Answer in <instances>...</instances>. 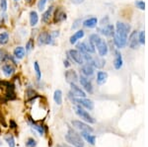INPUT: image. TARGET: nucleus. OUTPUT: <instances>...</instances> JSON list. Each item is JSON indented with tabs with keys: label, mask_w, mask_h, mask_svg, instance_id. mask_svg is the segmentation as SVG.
I'll return each instance as SVG.
<instances>
[{
	"label": "nucleus",
	"mask_w": 148,
	"mask_h": 147,
	"mask_svg": "<svg viewBox=\"0 0 148 147\" xmlns=\"http://www.w3.org/2000/svg\"><path fill=\"white\" fill-rule=\"evenodd\" d=\"M130 31V25L121 22H118L116 26V32H114V44L119 49H123L127 44V36Z\"/></svg>",
	"instance_id": "f257e3e1"
},
{
	"label": "nucleus",
	"mask_w": 148,
	"mask_h": 147,
	"mask_svg": "<svg viewBox=\"0 0 148 147\" xmlns=\"http://www.w3.org/2000/svg\"><path fill=\"white\" fill-rule=\"evenodd\" d=\"M65 140L74 147H84V142L81 136L71 129L68 130L67 134H65Z\"/></svg>",
	"instance_id": "f03ea898"
},
{
	"label": "nucleus",
	"mask_w": 148,
	"mask_h": 147,
	"mask_svg": "<svg viewBox=\"0 0 148 147\" xmlns=\"http://www.w3.org/2000/svg\"><path fill=\"white\" fill-rule=\"evenodd\" d=\"M53 38L51 33L42 32L38 37V44L39 46H45V44H53Z\"/></svg>",
	"instance_id": "7ed1b4c3"
},
{
	"label": "nucleus",
	"mask_w": 148,
	"mask_h": 147,
	"mask_svg": "<svg viewBox=\"0 0 148 147\" xmlns=\"http://www.w3.org/2000/svg\"><path fill=\"white\" fill-rule=\"evenodd\" d=\"M74 103H76L77 105L84 107L85 109L89 111L94 110V102L89 100V99H86V98H74L72 100Z\"/></svg>",
	"instance_id": "20e7f679"
},
{
	"label": "nucleus",
	"mask_w": 148,
	"mask_h": 147,
	"mask_svg": "<svg viewBox=\"0 0 148 147\" xmlns=\"http://www.w3.org/2000/svg\"><path fill=\"white\" fill-rule=\"evenodd\" d=\"M68 55L70 56V58L73 61H75L77 64H83L85 62L84 57H83V54L80 53L78 49H70L68 51Z\"/></svg>",
	"instance_id": "39448f33"
},
{
	"label": "nucleus",
	"mask_w": 148,
	"mask_h": 147,
	"mask_svg": "<svg viewBox=\"0 0 148 147\" xmlns=\"http://www.w3.org/2000/svg\"><path fill=\"white\" fill-rule=\"evenodd\" d=\"M71 124H72L73 127L81 130V131L91 132V133L94 131V129H93L91 126H89V124H85V122H81V120H72V122H71Z\"/></svg>",
	"instance_id": "423d86ee"
},
{
	"label": "nucleus",
	"mask_w": 148,
	"mask_h": 147,
	"mask_svg": "<svg viewBox=\"0 0 148 147\" xmlns=\"http://www.w3.org/2000/svg\"><path fill=\"white\" fill-rule=\"evenodd\" d=\"M76 113H77L82 120H84L85 122H89V124H95V122H96L95 118H93L92 116H90L88 112H86L83 109H81L80 107H77V109H76Z\"/></svg>",
	"instance_id": "0eeeda50"
},
{
	"label": "nucleus",
	"mask_w": 148,
	"mask_h": 147,
	"mask_svg": "<svg viewBox=\"0 0 148 147\" xmlns=\"http://www.w3.org/2000/svg\"><path fill=\"white\" fill-rule=\"evenodd\" d=\"M79 82H80L81 86L85 89L86 92H88L89 94L93 93V85H92L91 81H90L87 77H86V76H80Z\"/></svg>",
	"instance_id": "6e6552de"
},
{
	"label": "nucleus",
	"mask_w": 148,
	"mask_h": 147,
	"mask_svg": "<svg viewBox=\"0 0 148 147\" xmlns=\"http://www.w3.org/2000/svg\"><path fill=\"white\" fill-rule=\"evenodd\" d=\"M70 89H71V95L75 97H78V98H85L86 97V93L83 91L80 87H78L75 83H70Z\"/></svg>",
	"instance_id": "1a4fd4ad"
},
{
	"label": "nucleus",
	"mask_w": 148,
	"mask_h": 147,
	"mask_svg": "<svg viewBox=\"0 0 148 147\" xmlns=\"http://www.w3.org/2000/svg\"><path fill=\"white\" fill-rule=\"evenodd\" d=\"M97 49H98V53H99V55L100 56H105L108 54V51H109V47H108V44L107 42L104 41V40H101L98 44H96Z\"/></svg>",
	"instance_id": "9d476101"
},
{
	"label": "nucleus",
	"mask_w": 148,
	"mask_h": 147,
	"mask_svg": "<svg viewBox=\"0 0 148 147\" xmlns=\"http://www.w3.org/2000/svg\"><path fill=\"white\" fill-rule=\"evenodd\" d=\"M99 31L102 35L106 36V37H112L114 35V27L112 24H106L104 27L100 28Z\"/></svg>",
	"instance_id": "9b49d317"
},
{
	"label": "nucleus",
	"mask_w": 148,
	"mask_h": 147,
	"mask_svg": "<svg viewBox=\"0 0 148 147\" xmlns=\"http://www.w3.org/2000/svg\"><path fill=\"white\" fill-rule=\"evenodd\" d=\"M66 18H67V16H66L65 12H63V10H61L60 8H57L56 10V14L53 16V23L57 24L63 22L64 20H66Z\"/></svg>",
	"instance_id": "f8f14e48"
},
{
	"label": "nucleus",
	"mask_w": 148,
	"mask_h": 147,
	"mask_svg": "<svg viewBox=\"0 0 148 147\" xmlns=\"http://www.w3.org/2000/svg\"><path fill=\"white\" fill-rule=\"evenodd\" d=\"M65 79L68 83H75L78 80V75L72 69L67 70L65 71Z\"/></svg>",
	"instance_id": "ddd939ff"
},
{
	"label": "nucleus",
	"mask_w": 148,
	"mask_h": 147,
	"mask_svg": "<svg viewBox=\"0 0 148 147\" xmlns=\"http://www.w3.org/2000/svg\"><path fill=\"white\" fill-rule=\"evenodd\" d=\"M128 44H130V47L132 49H137L138 46V38L136 35V32H133L132 34L130 36V40H128Z\"/></svg>",
	"instance_id": "4468645a"
},
{
	"label": "nucleus",
	"mask_w": 148,
	"mask_h": 147,
	"mask_svg": "<svg viewBox=\"0 0 148 147\" xmlns=\"http://www.w3.org/2000/svg\"><path fill=\"white\" fill-rule=\"evenodd\" d=\"M116 56H114V67L116 68V70L121 69L123 67V57H121V54L119 53V51H116Z\"/></svg>",
	"instance_id": "2eb2a0df"
},
{
	"label": "nucleus",
	"mask_w": 148,
	"mask_h": 147,
	"mask_svg": "<svg viewBox=\"0 0 148 147\" xmlns=\"http://www.w3.org/2000/svg\"><path fill=\"white\" fill-rule=\"evenodd\" d=\"M84 36H85L84 31H83V30H78L73 36H71L70 39H69V42H70L71 44H76V42H77L78 40L82 39Z\"/></svg>",
	"instance_id": "dca6fc26"
},
{
	"label": "nucleus",
	"mask_w": 148,
	"mask_h": 147,
	"mask_svg": "<svg viewBox=\"0 0 148 147\" xmlns=\"http://www.w3.org/2000/svg\"><path fill=\"white\" fill-rule=\"evenodd\" d=\"M98 24V19L95 17H91L88 18L83 22V26L86 28H89V29H92V28H95Z\"/></svg>",
	"instance_id": "f3484780"
},
{
	"label": "nucleus",
	"mask_w": 148,
	"mask_h": 147,
	"mask_svg": "<svg viewBox=\"0 0 148 147\" xmlns=\"http://www.w3.org/2000/svg\"><path fill=\"white\" fill-rule=\"evenodd\" d=\"M54 7L53 6H49V9L42 14V21L44 23H49V20H51V16H52V12H53Z\"/></svg>",
	"instance_id": "a211bd4d"
},
{
	"label": "nucleus",
	"mask_w": 148,
	"mask_h": 147,
	"mask_svg": "<svg viewBox=\"0 0 148 147\" xmlns=\"http://www.w3.org/2000/svg\"><path fill=\"white\" fill-rule=\"evenodd\" d=\"M107 79H108V74H107V72H105V71H99V72L97 73V83L99 85L105 84Z\"/></svg>",
	"instance_id": "6ab92c4d"
},
{
	"label": "nucleus",
	"mask_w": 148,
	"mask_h": 147,
	"mask_svg": "<svg viewBox=\"0 0 148 147\" xmlns=\"http://www.w3.org/2000/svg\"><path fill=\"white\" fill-rule=\"evenodd\" d=\"M2 71H3L4 75L7 77H10L12 74L14 73V71H15V68H14L13 65L11 64H4L3 66H2Z\"/></svg>",
	"instance_id": "aec40b11"
},
{
	"label": "nucleus",
	"mask_w": 148,
	"mask_h": 147,
	"mask_svg": "<svg viewBox=\"0 0 148 147\" xmlns=\"http://www.w3.org/2000/svg\"><path fill=\"white\" fill-rule=\"evenodd\" d=\"M13 54L17 59H22V58H24V56H25L26 51L23 46H17L15 49H14Z\"/></svg>",
	"instance_id": "412c9836"
},
{
	"label": "nucleus",
	"mask_w": 148,
	"mask_h": 147,
	"mask_svg": "<svg viewBox=\"0 0 148 147\" xmlns=\"http://www.w3.org/2000/svg\"><path fill=\"white\" fill-rule=\"evenodd\" d=\"M81 72L85 75L86 77H89V76H92L94 74V68H93L92 65L90 64H86L81 68Z\"/></svg>",
	"instance_id": "4be33fe9"
},
{
	"label": "nucleus",
	"mask_w": 148,
	"mask_h": 147,
	"mask_svg": "<svg viewBox=\"0 0 148 147\" xmlns=\"http://www.w3.org/2000/svg\"><path fill=\"white\" fill-rule=\"evenodd\" d=\"M105 64H106V61L104 60L103 58H92V61L90 63V65L94 66V67H97V68H102L104 67Z\"/></svg>",
	"instance_id": "5701e85b"
},
{
	"label": "nucleus",
	"mask_w": 148,
	"mask_h": 147,
	"mask_svg": "<svg viewBox=\"0 0 148 147\" xmlns=\"http://www.w3.org/2000/svg\"><path fill=\"white\" fill-rule=\"evenodd\" d=\"M82 136L87 140L88 143H90L91 145H95V142H96V136L92 135L91 132H85L82 131Z\"/></svg>",
	"instance_id": "b1692460"
},
{
	"label": "nucleus",
	"mask_w": 148,
	"mask_h": 147,
	"mask_svg": "<svg viewBox=\"0 0 148 147\" xmlns=\"http://www.w3.org/2000/svg\"><path fill=\"white\" fill-rule=\"evenodd\" d=\"M39 22V15L36 11H31L30 12V25L32 27H35Z\"/></svg>",
	"instance_id": "393cba45"
},
{
	"label": "nucleus",
	"mask_w": 148,
	"mask_h": 147,
	"mask_svg": "<svg viewBox=\"0 0 148 147\" xmlns=\"http://www.w3.org/2000/svg\"><path fill=\"white\" fill-rule=\"evenodd\" d=\"M53 100L56 105H61L62 104V92H61V90H56L54 91Z\"/></svg>",
	"instance_id": "a878e982"
},
{
	"label": "nucleus",
	"mask_w": 148,
	"mask_h": 147,
	"mask_svg": "<svg viewBox=\"0 0 148 147\" xmlns=\"http://www.w3.org/2000/svg\"><path fill=\"white\" fill-rule=\"evenodd\" d=\"M9 42V34L6 32L0 34V46H5Z\"/></svg>",
	"instance_id": "bb28decb"
},
{
	"label": "nucleus",
	"mask_w": 148,
	"mask_h": 147,
	"mask_svg": "<svg viewBox=\"0 0 148 147\" xmlns=\"http://www.w3.org/2000/svg\"><path fill=\"white\" fill-rule=\"evenodd\" d=\"M34 69H35V72H36V77H37V80L40 81L42 79V71H40V65H39V62L38 61H35L34 62Z\"/></svg>",
	"instance_id": "cd10ccee"
},
{
	"label": "nucleus",
	"mask_w": 148,
	"mask_h": 147,
	"mask_svg": "<svg viewBox=\"0 0 148 147\" xmlns=\"http://www.w3.org/2000/svg\"><path fill=\"white\" fill-rule=\"evenodd\" d=\"M4 139H5V141L7 142V144H8L9 147H15V139H14L13 135L8 134V135H6L4 137Z\"/></svg>",
	"instance_id": "c85d7f7f"
},
{
	"label": "nucleus",
	"mask_w": 148,
	"mask_h": 147,
	"mask_svg": "<svg viewBox=\"0 0 148 147\" xmlns=\"http://www.w3.org/2000/svg\"><path fill=\"white\" fill-rule=\"evenodd\" d=\"M101 40H102V39L100 38V36H99V35H97V34H92V35L89 37V41L91 42L95 46H96V44H97L100 41H101Z\"/></svg>",
	"instance_id": "c756f323"
},
{
	"label": "nucleus",
	"mask_w": 148,
	"mask_h": 147,
	"mask_svg": "<svg viewBox=\"0 0 148 147\" xmlns=\"http://www.w3.org/2000/svg\"><path fill=\"white\" fill-rule=\"evenodd\" d=\"M34 47H35L34 39H30L27 42V44H26V51H27V53H30L32 49H34Z\"/></svg>",
	"instance_id": "7c9ffc66"
},
{
	"label": "nucleus",
	"mask_w": 148,
	"mask_h": 147,
	"mask_svg": "<svg viewBox=\"0 0 148 147\" xmlns=\"http://www.w3.org/2000/svg\"><path fill=\"white\" fill-rule=\"evenodd\" d=\"M8 55L9 54L6 53L4 49H0V63L6 62L8 60Z\"/></svg>",
	"instance_id": "2f4dec72"
},
{
	"label": "nucleus",
	"mask_w": 148,
	"mask_h": 147,
	"mask_svg": "<svg viewBox=\"0 0 148 147\" xmlns=\"http://www.w3.org/2000/svg\"><path fill=\"white\" fill-rule=\"evenodd\" d=\"M25 144H26V147H36L37 146V141H36L34 138L30 137V138L27 139Z\"/></svg>",
	"instance_id": "473e14b6"
},
{
	"label": "nucleus",
	"mask_w": 148,
	"mask_h": 147,
	"mask_svg": "<svg viewBox=\"0 0 148 147\" xmlns=\"http://www.w3.org/2000/svg\"><path fill=\"white\" fill-rule=\"evenodd\" d=\"M8 4H7V0H0V9L2 12H6Z\"/></svg>",
	"instance_id": "72a5a7b5"
},
{
	"label": "nucleus",
	"mask_w": 148,
	"mask_h": 147,
	"mask_svg": "<svg viewBox=\"0 0 148 147\" xmlns=\"http://www.w3.org/2000/svg\"><path fill=\"white\" fill-rule=\"evenodd\" d=\"M138 42H140L141 44H144L145 42V33L144 31H141L138 35Z\"/></svg>",
	"instance_id": "f704fd0d"
},
{
	"label": "nucleus",
	"mask_w": 148,
	"mask_h": 147,
	"mask_svg": "<svg viewBox=\"0 0 148 147\" xmlns=\"http://www.w3.org/2000/svg\"><path fill=\"white\" fill-rule=\"evenodd\" d=\"M47 2V0H39V2H38V8H39L40 11L44 10Z\"/></svg>",
	"instance_id": "c9c22d12"
},
{
	"label": "nucleus",
	"mask_w": 148,
	"mask_h": 147,
	"mask_svg": "<svg viewBox=\"0 0 148 147\" xmlns=\"http://www.w3.org/2000/svg\"><path fill=\"white\" fill-rule=\"evenodd\" d=\"M135 5H136L137 8H139L140 10H144L145 9V3L142 0H137V1L135 2Z\"/></svg>",
	"instance_id": "e433bc0d"
},
{
	"label": "nucleus",
	"mask_w": 148,
	"mask_h": 147,
	"mask_svg": "<svg viewBox=\"0 0 148 147\" xmlns=\"http://www.w3.org/2000/svg\"><path fill=\"white\" fill-rule=\"evenodd\" d=\"M17 126H18L17 124H16V122H14L13 120H10V127H11V129H17Z\"/></svg>",
	"instance_id": "4c0bfd02"
},
{
	"label": "nucleus",
	"mask_w": 148,
	"mask_h": 147,
	"mask_svg": "<svg viewBox=\"0 0 148 147\" xmlns=\"http://www.w3.org/2000/svg\"><path fill=\"white\" fill-rule=\"evenodd\" d=\"M63 63H64V66H65V67H69V66H70V63H69L68 60H64Z\"/></svg>",
	"instance_id": "58836bf2"
},
{
	"label": "nucleus",
	"mask_w": 148,
	"mask_h": 147,
	"mask_svg": "<svg viewBox=\"0 0 148 147\" xmlns=\"http://www.w3.org/2000/svg\"><path fill=\"white\" fill-rule=\"evenodd\" d=\"M32 1H33V0H27L28 3H32Z\"/></svg>",
	"instance_id": "ea45409f"
},
{
	"label": "nucleus",
	"mask_w": 148,
	"mask_h": 147,
	"mask_svg": "<svg viewBox=\"0 0 148 147\" xmlns=\"http://www.w3.org/2000/svg\"><path fill=\"white\" fill-rule=\"evenodd\" d=\"M56 147H64V146H62V145H56Z\"/></svg>",
	"instance_id": "a19ab883"
},
{
	"label": "nucleus",
	"mask_w": 148,
	"mask_h": 147,
	"mask_svg": "<svg viewBox=\"0 0 148 147\" xmlns=\"http://www.w3.org/2000/svg\"><path fill=\"white\" fill-rule=\"evenodd\" d=\"M15 1H18V0H15Z\"/></svg>",
	"instance_id": "79ce46f5"
}]
</instances>
